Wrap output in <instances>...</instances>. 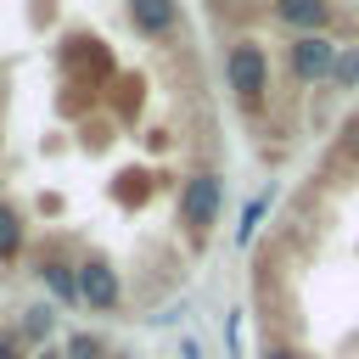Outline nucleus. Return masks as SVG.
I'll return each instance as SVG.
<instances>
[{
  "instance_id": "17",
  "label": "nucleus",
  "mask_w": 359,
  "mask_h": 359,
  "mask_svg": "<svg viewBox=\"0 0 359 359\" xmlns=\"http://www.w3.org/2000/svg\"><path fill=\"white\" fill-rule=\"evenodd\" d=\"M107 359H135V353H107Z\"/></svg>"
},
{
  "instance_id": "2",
  "label": "nucleus",
  "mask_w": 359,
  "mask_h": 359,
  "mask_svg": "<svg viewBox=\"0 0 359 359\" xmlns=\"http://www.w3.org/2000/svg\"><path fill=\"white\" fill-rule=\"evenodd\" d=\"M219 208H224V180H219L213 168L180 180V224H185V230L208 236V224L219 219Z\"/></svg>"
},
{
  "instance_id": "4",
  "label": "nucleus",
  "mask_w": 359,
  "mask_h": 359,
  "mask_svg": "<svg viewBox=\"0 0 359 359\" xmlns=\"http://www.w3.org/2000/svg\"><path fill=\"white\" fill-rule=\"evenodd\" d=\"M79 297H84V309H95V314H112V309L123 303L118 269H112L107 258H84V264H79Z\"/></svg>"
},
{
  "instance_id": "5",
  "label": "nucleus",
  "mask_w": 359,
  "mask_h": 359,
  "mask_svg": "<svg viewBox=\"0 0 359 359\" xmlns=\"http://www.w3.org/2000/svg\"><path fill=\"white\" fill-rule=\"evenodd\" d=\"M123 11L140 39H168L180 28V0H123Z\"/></svg>"
},
{
  "instance_id": "1",
  "label": "nucleus",
  "mask_w": 359,
  "mask_h": 359,
  "mask_svg": "<svg viewBox=\"0 0 359 359\" xmlns=\"http://www.w3.org/2000/svg\"><path fill=\"white\" fill-rule=\"evenodd\" d=\"M224 84H230V95L241 107H264V95H269V56H264L258 39H236L224 50Z\"/></svg>"
},
{
  "instance_id": "9",
  "label": "nucleus",
  "mask_w": 359,
  "mask_h": 359,
  "mask_svg": "<svg viewBox=\"0 0 359 359\" xmlns=\"http://www.w3.org/2000/svg\"><path fill=\"white\" fill-rule=\"evenodd\" d=\"M22 241H28L22 213H17L11 202H0V264H17V258H22Z\"/></svg>"
},
{
  "instance_id": "11",
  "label": "nucleus",
  "mask_w": 359,
  "mask_h": 359,
  "mask_svg": "<svg viewBox=\"0 0 359 359\" xmlns=\"http://www.w3.org/2000/svg\"><path fill=\"white\" fill-rule=\"evenodd\" d=\"M331 84H337V90H359V45H342V50H337Z\"/></svg>"
},
{
  "instance_id": "10",
  "label": "nucleus",
  "mask_w": 359,
  "mask_h": 359,
  "mask_svg": "<svg viewBox=\"0 0 359 359\" xmlns=\"http://www.w3.org/2000/svg\"><path fill=\"white\" fill-rule=\"evenodd\" d=\"M62 353H67V359H107L112 348H107V342H101L95 331H67V342H62Z\"/></svg>"
},
{
  "instance_id": "6",
  "label": "nucleus",
  "mask_w": 359,
  "mask_h": 359,
  "mask_svg": "<svg viewBox=\"0 0 359 359\" xmlns=\"http://www.w3.org/2000/svg\"><path fill=\"white\" fill-rule=\"evenodd\" d=\"M269 11L292 34H325V22H331V0H269Z\"/></svg>"
},
{
  "instance_id": "15",
  "label": "nucleus",
  "mask_w": 359,
  "mask_h": 359,
  "mask_svg": "<svg viewBox=\"0 0 359 359\" xmlns=\"http://www.w3.org/2000/svg\"><path fill=\"white\" fill-rule=\"evenodd\" d=\"M342 151H353V157H359V118L348 123V135H342Z\"/></svg>"
},
{
  "instance_id": "14",
  "label": "nucleus",
  "mask_w": 359,
  "mask_h": 359,
  "mask_svg": "<svg viewBox=\"0 0 359 359\" xmlns=\"http://www.w3.org/2000/svg\"><path fill=\"white\" fill-rule=\"evenodd\" d=\"M258 359H303V353H297L292 342H264V353H258Z\"/></svg>"
},
{
  "instance_id": "13",
  "label": "nucleus",
  "mask_w": 359,
  "mask_h": 359,
  "mask_svg": "<svg viewBox=\"0 0 359 359\" xmlns=\"http://www.w3.org/2000/svg\"><path fill=\"white\" fill-rule=\"evenodd\" d=\"M22 353H28V342L17 337V325H11V331H0V359H22Z\"/></svg>"
},
{
  "instance_id": "7",
  "label": "nucleus",
  "mask_w": 359,
  "mask_h": 359,
  "mask_svg": "<svg viewBox=\"0 0 359 359\" xmlns=\"http://www.w3.org/2000/svg\"><path fill=\"white\" fill-rule=\"evenodd\" d=\"M39 286L50 292V303H62V309H79L84 297H79V264H67V258H45L39 269Z\"/></svg>"
},
{
  "instance_id": "12",
  "label": "nucleus",
  "mask_w": 359,
  "mask_h": 359,
  "mask_svg": "<svg viewBox=\"0 0 359 359\" xmlns=\"http://www.w3.org/2000/svg\"><path fill=\"white\" fill-rule=\"evenodd\" d=\"M264 208H269V191H264V196H252V202L241 208V224H236V241H241V247L258 236V219H264Z\"/></svg>"
},
{
  "instance_id": "3",
  "label": "nucleus",
  "mask_w": 359,
  "mask_h": 359,
  "mask_svg": "<svg viewBox=\"0 0 359 359\" xmlns=\"http://www.w3.org/2000/svg\"><path fill=\"white\" fill-rule=\"evenodd\" d=\"M337 50H342V45H337L331 34H297V39L286 45V67H292L297 84H320V79H331Z\"/></svg>"
},
{
  "instance_id": "8",
  "label": "nucleus",
  "mask_w": 359,
  "mask_h": 359,
  "mask_svg": "<svg viewBox=\"0 0 359 359\" xmlns=\"http://www.w3.org/2000/svg\"><path fill=\"white\" fill-rule=\"evenodd\" d=\"M17 337H22L28 348H50V337H56V309H50V303H28V309L17 314Z\"/></svg>"
},
{
  "instance_id": "16",
  "label": "nucleus",
  "mask_w": 359,
  "mask_h": 359,
  "mask_svg": "<svg viewBox=\"0 0 359 359\" xmlns=\"http://www.w3.org/2000/svg\"><path fill=\"white\" fill-rule=\"evenodd\" d=\"M34 359H67V353H62V348L50 342V348H34Z\"/></svg>"
}]
</instances>
